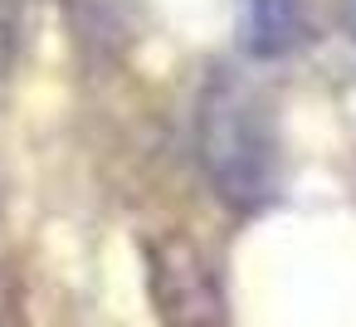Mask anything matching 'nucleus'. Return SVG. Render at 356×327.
Listing matches in <instances>:
<instances>
[{
    "label": "nucleus",
    "instance_id": "nucleus-1",
    "mask_svg": "<svg viewBox=\"0 0 356 327\" xmlns=\"http://www.w3.org/2000/svg\"><path fill=\"white\" fill-rule=\"evenodd\" d=\"M195 161L210 191L239 215H259L283 196L278 118L259 83L229 69L205 79L195 103Z\"/></svg>",
    "mask_w": 356,
    "mask_h": 327
},
{
    "label": "nucleus",
    "instance_id": "nucleus-2",
    "mask_svg": "<svg viewBox=\"0 0 356 327\" xmlns=\"http://www.w3.org/2000/svg\"><path fill=\"white\" fill-rule=\"evenodd\" d=\"M147 273H152V298H156L161 327H229L220 278L186 234L152 239Z\"/></svg>",
    "mask_w": 356,
    "mask_h": 327
},
{
    "label": "nucleus",
    "instance_id": "nucleus-3",
    "mask_svg": "<svg viewBox=\"0 0 356 327\" xmlns=\"http://www.w3.org/2000/svg\"><path fill=\"white\" fill-rule=\"evenodd\" d=\"M302 0H244V45L254 59H283L302 45Z\"/></svg>",
    "mask_w": 356,
    "mask_h": 327
},
{
    "label": "nucleus",
    "instance_id": "nucleus-4",
    "mask_svg": "<svg viewBox=\"0 0 356 327\" xmlns=\"http://www.w3.org/2000/svg\"><path fill=\"white\" fill-rule=\"evenodd\" d=\"M332 15H337L341 35H346V40H356V0H332Z\"/></svg>",
    "mask_w": 356,
    "mask_h": 327
}]
</instances>
